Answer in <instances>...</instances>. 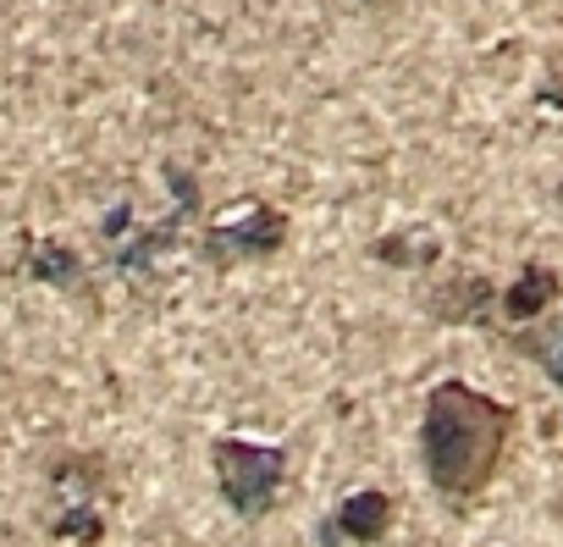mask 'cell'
Listing matches in <instances>:
<instances>
[{"mask_svg": "<svg viewBox=\"0 0 563 547\" xmlns=\"http://www.w3.org/2000/svg\"><path fill=\"white\" fill-rule=\"evenodd\" d=\"M514 437V409L497 404L492 393L470 387V382H437L426 398V420H420V453H426V475L442 497L470 503L492 486L503 448Z\"/></svg>", "mask_w": 563, "mask_h": 547, "instance_id": "obj_1", "label": "cell"}, {"mask_svg": "<svg viewBox=\"0 0 563 547\" xmlns=\"http://www.w3.org/2000/svg\"><path fill=\"white\" fill-rule=\"evenodd\" d=\"M210 464H216V486H221V497L238 519L271 514L282 481H288V453L271 448V442H249V437H216Z\"/></svg>", "mask_w": 563, "mask_h": 547, "instance_id": "obj_2", "label": "cell"}, {"mask_svg": "<svg viewBox=\"0 0 563 547\" xmlns=\"http://www.w3.org/2000/svg\"><path fill=\"white\" fill-rule=\"evenodd\" d=\"M288 243V210L276 205H243L232 221H216L199 243V254L216 265V271H232L243 260H260V254H276Z\"/></svg>", "mask_w": 563, "mask_h": 547, "instance_id": "obj_3", "label": "cell"}, {"mask_svg": "<svg viewBox=\"0 0 563 547\" xmlns=\"http://www.w3.org/2000/svg\"><path fill=\"white\" fill-rule=\"evenodd\" d=\"M492 305H497V294H492L486 277H475V271H459V277H448V283L426 299V310H431L442 327H475V321H486Z\"/></svg>", "mask_w": 563, "mask_h": 547, "instance_id": "obj_4", "label": "cell"}, {"mask_svg": "<svg viewBox=\"0 0 563 547\" xmlns=\"http://www.w3.org/2000/svg\"><path fill=\"white\" fill-rule=\"evenodd\" d=\"M558 299H563V277H558V271H552V265H525L519 277H514V288H508L497 305H503V321L530 327V321H541Z\"/></svg>", "mask_w": 563, "mask_h": 547, "instance_id": "obj_5", "label": "cell"}, {"mask_svg": "<svg viewBox=\"0 0 563 547\" xmlns=\"http://www.w3.org/2000/svg\"><path fill=\"white\" fill-rule=\"evenodd\" d=\"M23 271H29L34 283H45V288H78V283H84V260H78V249L62 243V238H29Z\"/></svg>", "mask_w": 563, "mask_h": 547, "instance_id": "obj_6", "label": "cell"}, {"mask_svg": "<svg viewBox=\"0 0 563 547\" xmlns=\"http://www.w3.org/2000/svg\"><path fill=\"white\" fill-rule=\"evenodd\" d=\"M338 530H343L349 541H365V547L382 541V536L393 530V497L376 492V486H371V492H354V497L338 508Z\"/></svg>", "mask_w": 563, "mask_h": 547, "instance_id": "obj_7", "label": "cell"}, {"mask_svg": "<svg viewBox=\"0 0 563 547\" xmlns=\"http://www.w3.org/2000/svg\"><path fill=\"white\" fill-rule=\"evenodd\" d=\"M51 486H56L62 508H84V503L100 497L106 464H100V459H84V453H62V459L51 464Z\"/></svg>", "mask_w": 563, "mask_h": 547, "instance_id": "obj_8", "label": "cell"}, {"mask_svg": "<svg viewBox=\"0 0 563 547\" xmlns=\"http://www.w3.org/2000/svg\"><path fill=\"white\" fill-rule=\"evenodd\" d=\"M514 343L547 371V382L563 393V305L547 316V321H536V327H525V332H514Z\"/></svg>", "mask_w": 563, "mask_h": 547, "instance_id": "obj_9", "label": "cell"}, {"mask_svg": "<svg viewBox=\"0 0 563 547\" xmlns=\"http://www.w3.org/2000/svg\"><path fill=\"white\" fill-rule=\"evenodd\" d=\"M376 260H393V265H437V243L420 238V232H393L371 249Z\"/></svg>", "mask_w": 563, "mask_h": 547, "instance_id": "obj_10", "label": "cell"}, {"mask_svg": "<svg viewBox=\"0 0 563 547\" xmlns=\"http://www.w3.org/2000/svg\"><path fill=\"white\" fill-rule=\"evenodd\" d=\"M51 536H62V541H100L106 536V519H100V508L95 503H84V508H56V519H51Z\"/></svg>", "mask_w": 563, "mask_h": 547, "instance_id": "obj_11", "label": "cell"}, {"mask_svg": "<svg viewBox=\"0 0 563 547\" xmlns=\"http://www.w3.org/2000/svg\"><path fill=\"white\" fill-rule=\"evenodd\" d=\"M360 7H387V0H360Z\"/></svg>", "mask_w": 563, "mask_h": 547, "instance_id": "obj_12", "label": "cell"}]
</instances>
